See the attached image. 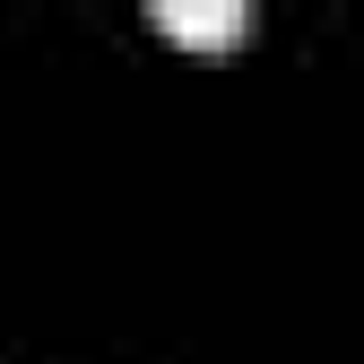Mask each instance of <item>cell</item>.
<instances>
[{"label": "cell", "instance_id": "1", "mask_svg": "<svg viewBox=\"0 0 364 364\" xmlns=\"http://www.w3.org/2000/svg\"><path fill=\"white\" fill-rule=\"evenodd\" d=\"M148 18L173 43H235L252 26V0H148Z\"/></svg>", "mask_w": 364, "mask_h": 364}]
</instances>
